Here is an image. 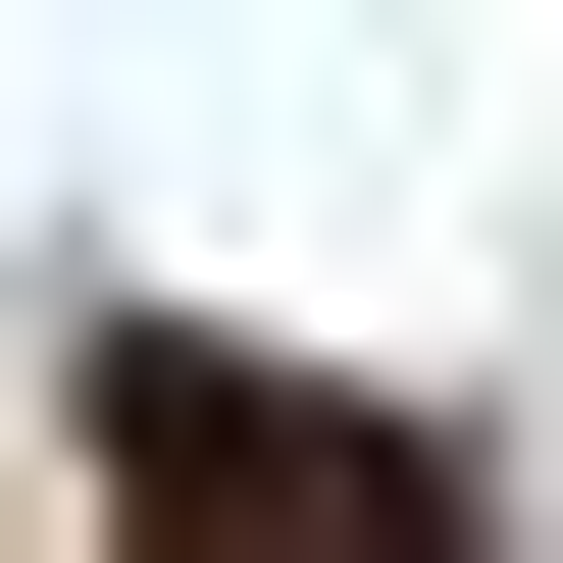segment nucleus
I'll return each instance as SVG.
<instances>
[{
  "mask_svg": "<svg viewBox=\"0 0 563 563\" xmlns=\"http://www.w3.org/2000/svg\"><path fill=\"white\" fill-rule=\"evenodd\" d=\"M461 512H512L461 410H358L256 308H103V563H461Z\"/></svg>",
  "mask_w": 563,
  "mask_h": 563,
  "instance_id": "1",
  "label": "nucleus"
}]
</instances>
